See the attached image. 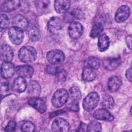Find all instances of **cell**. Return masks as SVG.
I'll use <instances>...</instances> for the list:
<instances>
[{"mask_svg": "<svg viewBox=\"0 0 132 132\" xmlns=\"http://www.w3.org/2000/svg\"><path fill=\"white\" fill-rule=\"evenodd\" d=\"M18 57L21 61L24 63H31L37 57L36 50L30 46H25L20 48L18 53Z\"/></svg>", "mask_w": 132, "mask_h": 132, "instance_id": "cell-1", "label": "cell"}, {"mask_svg": "<svg viewBox=\"0 0 132 132\" xmlns=\"http://www.w3.org/2000/svg\"><path fill=\"white\" fill-rule=\"evenodd\" d=\"M69 96V93L65 89H58L55 92L52 98L53 106L56 108L62 107L68 101Z\"/></svg>", "mask_w": 132, "mask_h": 132, "instance_id": "cell-2", "label": "cell"}, {"mask_svg": "<svg viewBox=\"0 0 132 132\" xmlns=\"http://www.w3.org/2000/svg\"><path fill=\"white\" fill-rule=\"evenodd\" d=\"M99 99V96L96 92L90 93L83 100L82 107L84 109L88 112L93 110L98 105Z\"/></svg>", "mask_w": 132, "mask_h": 132, "instance_id": "cell-3", "label": "cell"}, {"mask_svg": "<svg viewBox=\"0 0 132 132\" xmlns=\"http://www.w3.org/2000/svg\"><path fill=\"white\" fill-rule=\"evenodd\" d=\"M8 35L11 42L15 45L21 44L24 39L23 30L15 26L11 27L8 29Z\"/></svg>", "mask_w": 132, "mask_h": 132, "instance_id": "cell-4", "label": "cell"}, {"mask_svg": "<svg viewBox=\"0 0 132 132\" xmlns=\"http://www.w3.org/2000/svg\"><path fill=\"white\" fill-rule=\"evenodd\" d=\"M47 59L51 64L58 65L61 63L65 59L64 54L59 50H53L47 54Z\"/></svg>", "mask_w": 132, "mask_h": 132, "instance_id": "cell-5", "label": "cell"}, {"mask_svg": "<svg viewBox=\"0 0 132 132\" xmlns=\"http://www.w3.org/2000/svg\"><path fill=\"white\" fill-rule=\"evenodd\" d=\"M68 32L69 36L73 39H77L83 32V26L78 22L74 21L69 26Z\"/></svg>", "mask_w": 132, "mask_h": 132, "instance_id": "cell-6", "label": "cell"}, {"mask_svg": "<svg viewBox=\"0 0 132 132\" xmlns=\"http://www.w3.org/2000/svg\"><path fill=\"white\" fill-rule=\"evenodd\" d=\"M69 129L70 125L69 123L61 118L55 119L52 124V129L53 131H68L69 130Z\"/></svg>", "mask_w": 132, "mask_h": 132, "instance_id": "cell-7", "label": "cell"}, {"mask_svg": "<svg viewBox=\"0 0 132 132\" xmlns=\"http://www.w3.org/2000/svg\"><path fill=\"white\" fill-rule=\"evenodd\" d=\"M129 14V8L126 5L121 6L118 8L115 14L114 20L117 23H122L128 19Z\"/></svg>", "mask_w": 132, "mask_h": 132, "instance_id": "cell-8", "label": "cell"}, {"mask_svg": "<svg viewBox=\"0 0 132 132\" xmlns=\"http://www.w3.org/2000/svg\"><path fill=\"white\" fill-rule=\"evenodd\" d=\"M28 103L40 113H44L46 110V106L44 101L38 96L30 98L28 100Z\"/></svg>", "mask_w": 132, "mask_h": 132, "instance_id": "cell-9", "label": "cell"}, {"mask_svg": "<svg viewBox=\"0 0 132 132\" xmlns=\"http://www.w3.org/2000/svg\"><path fill=\"white\" fill-rule=\"evenodd\" d=\"M62 27V20L58 17L53 16L50 19L47 23L48 30L53 34L58 32Z\"/></svg>", "mask_w": 132, "mask_h": 132, "instance_id": "cell-10", "label": "cell"}, {"mask_svg": "<svg viewBox=\"0 0 132 132\" xmlns=\"http://www.w3.org/2000/svg\"><path fill=\"white\" fill-rule=\"evenodd\" d=\"M121 60L119 57H108L104 59L103 65L104 68L109 71L117 69L121 64Z\"/></svg>", "mask_w": 132, "mask_h": 132, "instance_id": "cell-11", "label": "cell"}, {"mask_svg": "<svg viewBox=\"0 0 132 132\" xmlns=\"http://www.w3.org/2000/svg\"><path fill=\"white\" fill-rule=\"evenodd\" d=\"M14 70V65L11 62L4 61L1 68V75L4 78H9L13 75Z\"/></svg>", "mask_w": 132, "mask_h": 132, "instance_id": "cell-12", "label": "cell"}, {"mask_svg": "<svg viewBox=\"0 0 132 132\" xmlns=\"http://www.w3.org/2000/svg\"><path fill=\"white\" fill-rule=\"evenodd\" d=\"M1 58L5 62H11L13 58V52L11 47L7 44H3L0 50Z\"/></svg>", "mask_w": 132, "mask_h": 132, "instance_id": "cell-13", "label": "cell"}, {"mask_svg": "<svg viewBox=\"0 0 132 132\" xmlns=\"http://www.w3.org/2000/svg\"><path fill=\"white\" fill-rule=\"evenodd\" d=\"M95 119L105 121H111L113 120V116L105 108H100L93 113Z\"/></svg>", "mask_w": 132, "mask_h": 132, "instance_id": "cell-14", "label": "cell"}, {"mask_svg": "<svg viewBox=\"0 0 132 132\" xmlns=\"http://www.w3.org/2000/svg\"><path fill=\"white\" fill-rule=\"evenodd\" d=\"M34 68L29 65H19L16 68V72L19 76L30 78L34 74Z\"/></svg>", "mask_w": 132, "mask_h": 132, "instance_id": "cell-15", "label": "cell"}, {"mask_svg": "<svg viewBox=\"0 0 132 132\" xmlns=\"http://www.w3.org/2000/svg\"><path fill=\"white\" fill-rule=\"evenodd\" d=\"M70 5L71 2L68 0H57L54 3L55 9L58 13L66 12L69 10Z\"/></svg>", "mask_w": 132, "mask_h": 132, "instance_id": "cell-16", "label": "cell"}, {"mask_svg": "<svg viewBox=\"0 0 132 132\" xmlns=\"http://www.w3.org/2000/svg\"><path fill=\"white\" fill-rule=\"evenodd\" d=\"M28 93L32 97L39 96L41 93V87L39 83L35 80H30L27 86Z\"/></svg>", "mask_w": 132, "mask_h": 132, "instance_id": "cell-17", "label": "cell"}, {"mask_svg": "<svg viewBox=\"0 0 132 132\" xmlns=\"http://www.w3.org/2000/svg\"><path fill=\"white\" fill-rule=\"evenodd\" d=\"M12 24L13 26L19 27L23 30L27 28L28 25V22L26 18L20 14L15 15L13 18Z\"/></svg>", "mask_w": 132, "mask_h": 132, "instance_id": "cell-18", "label": "cell"}, {"mask_svg": "<svg viewBox=\"0 0 132 132\" xmlns=\"http://www.w3.org/2000/svg\"><path fill=\"white\" fill-rule=\"evenodd\" d=\"M121 78L117 76H113L110 77L108 81V88L111 92L117 91L122 86Z\"/></svg>", "mask_w": 132, "mask_h": 132, "instance_id": "cell-19", "label": "cell"}, {"mask_svg": "<svg viewBox=\"0 0 132 132\" xmlns=\"http://www.w3.org/2000/svg\"><path fill=\"white\" fill-rule=\"evenodd\" d=\"M20 1H7L3 3L1 6L2 11L10 12L15 10L20 6Z\"/></svg>", "mask_w": 132, "mask_h": 132, "instance_id": "cell-20", "label": "cell"}, {"mask_svg": "<svg viewBox=\"0 0 132 132\" xmlns=\"http://www.w3.org/2000/svg\"><path fill=\"white\" fill-rule=\"evenodd\" d=\"M27 82L24 78L19 76L16 77L13 82V88L18 92H23L27 88Z\"/></svg>", "mask_w": 132, "mask_h": 132, "instance_id": "cell-21", "label": "cell"}, {"mask_svg": "<svg viewBox=\"0 0 132 132\" xmlns=\"http://www.w3.org/2000/svg\"><path fill=\"white\" fill-rule=\"evenodd\" d=\"M109 38L106 34H103L99 36L97 45L100 51L103 52L107 50L109 46Z\"/></svg>", "mask_w": 132, "mask_h": 132, "instance_id": "cell-22", "label": "cell"}, {"mask_svg": "<svg viewBox=\"0 0 132 132\" xmlns=\"http://www.w3.org/2000/svg\"><path fill=\"white\" fill-rule=\"evenodd\" d=\"M96 77V72L95 70L88 67H85L82 69V79L87 81L93 80Z\"/></svg>", "mask_w": 132, "mask_h": 132, "instance_id": "cell-23", "label": "cell"}, {"mask_svg": "<svg viewBox=\"0 0 132 132\" xmlns=\"http://www.w3.org/2000/svg\"><path fill=\"white\" fill-rule=\"evenodd\" d=\"M80 12L78 9H73L69 11H67L64 15L63 20L67 23H72L74 20L79 18Z\"/></svg>", "mask_w": 132, "mask_h": 132, "instance_id": "cell-24", "label": "cell"}, {"mask_svg": "<svg viewBox=\"0 0 132 132\" xmlns=\"http://www.w3.org/2000/svg\"><path fill=\"white\" fill-rule=\"evenodd\" d=\"M28 36L30 40L33 42L39 41L40 39L41 35L38 28L35 26L30 27L28 31Z\"/></svg>", "mask_w": 132, "mask_h": 132, "instance_id": "cell-25", "label": "cell"}, {"mask_svg": "<svg viewBox=\"0 0 132 132\" xmlns=\"http://www.w3.org/2000/svg\"><path fill=\"white\" fill-rule=\"evenodd\" d=\"M100 64V60L95 57H90L85 61V67L91 68L95 70L99 68Z\"/></svg>", "mask_w": 132, "mask_h": 132, "instance_id": "cell-26", "label": "cell"}, {"mask_svg": "<svg viewBox=\"0 0 132 132\" xmlns=\"http://www.w3.org/2000/svg\"><path fill=\"white\" fill-rule=\"evenodd\" d=\"M35 3L37 11L40 13L46 12L48 10L50 3V1L46 0L37 1Z\"/></svg>", "mask_w": 132, "mask_h": 132, "instance_id": "cell-27", "label": "cell"}, {"mask_svg": "<svg viewBox=\"0 0 132 132\" xmlns=\"http://www.w3.org/2000/svg\"><path fill=\"white\" fill-rule=\"evenodd\" d=\"M101 105L105 109H112L114 105V100L111 96L106 94L103 96Z\"/></svg>", "mask_w": 132, "mask_h": 132, "instance_id": "cell-28", "label": "cell"}, {"mask_svg": "<svg viewBox=\"0 0 132 132\" xmlns=\"http://www.w3.org/2000/svg\"><path fill=\"white\" fill-rule=\"evenodd\" d=\"M104 27L102 24L100 23H97L95 24L90 31V36L92 38H95L97 37L103 31Z\"/></svg>", "mask_w": 132, "mask_h": 132, "instance_id": "cell-29", "label": "cell"}, {"mask_svg": "<svg viewBox=\"0 0 132 132\" xmlns=\"http://www.w3.org/2000/svg\"><path fill=\"white\" fill-rule=\"evenodd\" d=\"M69 95L73 101H78L81 98V92L77 87H72L69 89Z\"/></svg>", "mask_w": 132, "mask_h": 132, "instance_id": "cell-30", "label": "cell"}, {"mask_svg": "<svg viewBox=\"0 0 132 132\" xmlns=\"http://www.w3.org/2000/svg\"><path fill=\"white\" fill-rule=\"evenodd\" d=\"M102 130L101 124L96 121H91L87 127V131H101Z\"/></svg>", "mask_w": 132, "mask_h": 132, "instance_id": "cell-31", "label": "cell"}, {"mask_svg": "<svg viewBox=\"0 0 132 132\" xmlns=\"http://www.w3.org/2000/svg\"><path fill=\"white\" fill-rule=\"evenodd\" d=\"M35 129L34 124L30 121H24L22 123L20 126V130L22 131L32 132Z\"/></svg>", "mask_w": 132, "mask_h": 132, "instance_id": "cell-32", "label": "cell"}, {"mask_svg": "<svg viewBox=\"0 0 132 132\" xmlns=\"http://www.w3.org/2000/svg\"><path fill=\"white\" fill-rule=\"evenodd\" d=\"M63 69V68L61 66H58L56 65L52 64L47 65V67L46 68V71L50 74L56 75Z\"/></svg>", "mask_w": 132, "mask_h": 132, "instance_id": "cell-33", "label": "cell"}, {"mask_svg": "<svg viewBox=\"0 0 132 132\" xmlns=\"http://www.w3.org/2000/svg\"><path fill=\"white\" fill-rule=\"evenodd\" d=\"M9 25V20L8 16L5 14H1V29H5Z\"/></svg>", "mask_w": 132, "mask_h": 132, "instance_id": "cell-34", "label": "cell"}, {"mask_svg": "<svg viewBox=\"0 0 132 132\" xmlns=\"http://www.w3.org/2000/svg\"><path fill=\"white\" fill-rule=\"evenodd\" d=\"M16 127V123L13 121H10L5 128L6 131H13Z\"/></svg>", "mask_w": 132, "mask_h": 132, "instance_id": "cell-35", "label": "cell"}, {"mask_svg": "<svg viewBox=\"0 0 132 132\" xmlns=\"http://www.w3.org/2000/svg\"><path fill=\"white\" fill-rule=\"evenodd\" d=\"M9 91V84L7 83V82H4L1 85V94L3 93V92H4V94L8 93V92Z\"/></svg>", "mask_w": 132, "mask_h": 132, "instance_id": "cell-36", "label": "cell"}, {"mask_svg": "<svg viewBox=\"0 0 132 132\" xmlns=\"http://www.w3.org/2000/svg\"><path fill=\"white\" fill-rule=\"evenodd\" d=\"M69 107L71 110L77 111L78 110V104L77 101H73L70 104V106Z\"/></svg>", "mask_w": 132, "mask_h": 132, "instance_id": "cell-37", "label": "cell"}, {"mask_svg": "<svg viewBox=\"0 0 132 132\" xmlns=\"http://www.w3.org/2000/svg\"><path fill=\"white\" fill-rule=\"evenodd\" d=\"M126 77L127 80H128L130 82L131 81V69L130 68L126 70Z\"/></svg>", "mask_w": 132, "mask_h": 132, "instance_id": "cell-38", "label": "cell"}, {"mask_svg": "<svg viewBox=\"0 0 132 132\" xmlns=\"http://www.w3.org/2000/svg\"><path fill=\"white\" fill-rule=\"evenodd\" d=\"M131 36H128L126 38V43L127 45V46L129 48V50L131 49Z\"/></svg>", "mask_w": 132, "mask_h": 132, "instance_id": "cell-39", "label": "cell"}]
</instances>
